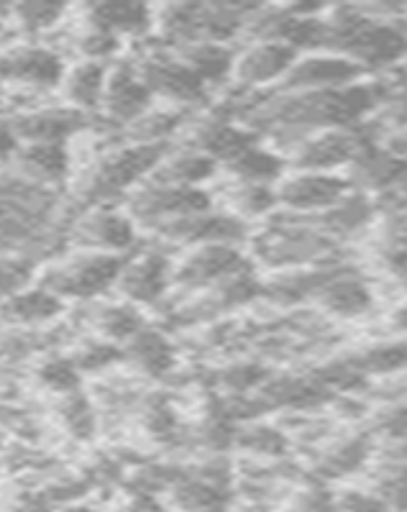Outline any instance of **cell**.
Instances as JSON below:
<instances>
[{
    "label": "cell",
    "mask_w": 407,
    "mask_h": 512,
    "mask_svg": "<svg viewBox=\"0 0 407 512\" xmlns=\"http://www.w3.org/2000/svg\"><path fill=\"white\" fill-rule=\"evenodd\" d=\"M121 359V349H116L113 344H90L80 354L72 356V361H75V367L80 372H103V369L113 367Z\"/></svg>",
    "instance_id": "cell-31"
},
{
    "label": "cell",
    "mask_w": 407,
    "mask_h": 512,
    "mask_svg": "<svg viewBox=\"0 0 407 512\" xmlns=\"http://www.w3.org/2000/svg\"><path fill=\"white\" fill-rule=\"evenodd\" d=\"M18 149H21V141L13 131V123H0V164L13 162Z\"/></svg>",
    "instance_id": "cell-35"
},
{
    "label": "cell",
    "mask_w": 407,
    "mask_h": 512,
    "mask_svg": "<svg viewBox=\"0 0 407 512\" xmlns=\"http://www.w3.org/2000/svg\"><path fill=\"white\" fill-rule=\"evenodd\" d=\"M126 259L113 254H100V251H82L67 262L57 264L44 274V285L59 300L64 297H77V300H90L111 287L118 285L121 269Z\"/></svg>",
    "instance_id": "cell-2"
},
{
    "label": "cell",
    "mask_w": 407,
    "mask_h": 512,
    "mask_svg": "<svg viewBox=\"0 0 407 512\" xmlns=\"http://www.w3.org/2000/svg\"><path fill=\"white\" fill-rule=\"evenodd\" d=\"M364 67L338 54H313L297 59L282 80L285 93H315V90L349 88L364 77Z\"/></svg>",
    "instance_id": "cell-7"
},
{
    "label": "cell",
    "mask_w": 407,
    "mask_h": 512,
    "mask_svg": "<svg viewBox=\"0 0 407 512\" xmlns=\"http://www.w3.org/2000/svg\"><path fill=\"white\" fill-rule=\"evenodd\" d=\"M126 359L152 377H162L175 367V351L167 338L159 331H149L146 326L126 344Z\"/></svg>",
    "instance_id": "cell-21"
},
{
    "label": "cell",
    "mask_w": 407,
    "mask_h": 512,
    "mask_svg": "<svg viewBox=\"0 0 407 512\" xmlns=\"http://www.w3.org/2000/svg\"><path fill=\"white\" fill-rule=\"evenodd\" d=\"M62 418L67 431L75 438H90L95 431V410L88 400L77 392H70L62 405Z\"/></svg>",
    "instance_id": "cell-29"
},
{
    "label": "cell",
    "mask_w": 407,
    "mask_h": 512,
    "mask_svg": "<svg viewBox=\"0 0 407 512\" xmlns=\"http://www.w3.org/2000/svg\"><path fill=\"white\" fill-rule=\"evenodd\" d=\"M85 123V113L72 108H39V111L24 113L13 123L21 144H67Z\"/></svg>",
    "instance_id": "cell-14"
},
{
    "label": "cell",
    "mask_w": 407,
    "mask_h": 512,
    "mask_svg": "<svg viewBox=\"0 0 407 512\" xmlns=\"http://www.w3.org/2000/svg\"><path fill=\"white\" fill-rule=\"evenodd\" d=\"M67 144H21L13 164H18L21 180L34 187H52L70 175Z\"/></svg>",
    "instance_id": "cell-15"
},
{
    "label": "cell",
    "mask_w": 407,
    "mask_h": 512,
    "mask_svg": "<svg viewBox=\"0 0 407 512\" xmlns=\"http://www.w3.org/2000/svg\"><path fill=\"white\" fill-rule=\"evenodd\" d=\"M384 118L392 121L395 131L407 128V88L402 93H397L395 98L384 100Z\"/></svg>",
    "instance_id": "cell-34"
},
{
    "label": "cell",
    "mask_w": 407,
    "mask_h": 512,
    "mask_svg": "<svg viewBox=\"0 0 407 512\" xmlns=\"http://www.w3.org/2000/svg\"><path fill=\"white\" fill-rule=\"evenodd\" d=\"M34 277V259L31 256H6L0 259V297L18 295L29 287Z\"/></svg>",
    "instance_id": "cell-28"
},
{
    "label": "cell",
    "mask_w": 407,
    "mask_h": 512,
    "mask_svg": "<svg viewBox=\"0 0 407 512\" xmlns=\"http://www.w3.org/2000/svg\"><path fill=\"white\" fill-rule=\"evenodd\" d=\"M351 192V182L323 172H297L277 187V203L295 216H318L333 208Z\"/></svg>",
    "instance_id": "cell-5"
},
{
    "label": "cell",
    "mask_w": 407,
    "mask_h": 512,
    "mask_svg": "<svg viewBox=\"0 0 407 512\" xmlns=\"http://www.w3.org/2000/svg\"><path fill=\"white\" fill-rule=\"evenodd\" d=\"M108 72L111 70L100 62H80L64 72L62 90L72 111L88 113L103 105Z\"/></svg>",
    "instance_id": "cell-17"
},
{
    "label": "cell",
    "mask_w": 407,
    "mask_h": 512,
    "mask_svg": "<svg viewBox=\"0 0 407 512\" xmlns=\"http://www.w3.org/2000/svg\"><path fill=\"white\" fill-rule=\"evenodd\" d=\"M372 454V436L369 433H354L349 438H338L331 446L323 448L315 461L313 472L320 479H344L361 472Z\"/></svg>",
    "instance_id": "cell-16"
},
{
    "label": "cell",
    "mask_w": 407,
    "mask_h": 512,
    "mask_svg": "<svg viewBox=\"0 0 407 512\" xmlns=\"http://www.w3.org/2000/svg\"><path fill=\"white\" fill-rule=\"evenodd\" d=\"M367 144H372V139L364 136V128H331V131H320V134L308 136L292 146L290 159L297 172L331 175L333 169L349 167Z\"/></svg>",
    "instance_id": "cell-3"
},
{
    "label": "cell",
    "mask_w": 407,
    "mask_h": 512,
    "mask_svg": "<svg viewBox=\"0 0 407 512\" xmlns=\"http://www.w3.org/2000/svg\"><path fill=\"white\" fill-rule=\"evenodd\" d=\"M392 323H395V326H397V331H405L407 333V305H405V308L397 310L395 315H392Z\"/></svg>",
    "instance_id": "cell-39"
},
{
    "label": "cell",
    "mask_w": 407,
    "mask_h": 512,
    "mask_svg": "<svg viewBox=\"0 0 407 512\" xmlns=\"http://www.w3.org/2000/svg\"><path fill=\"white\" fill-rule=\"evenodd\" d=\"M88 24L108 31L116 39L141 36L152 29V8L139 6V3H100L88 11Z\"/></svg>",
    "instance_id": "cell-19"
},
{
    "label": "cell",
    "mask_w": 407,
    "mask_h": 512,
    "mask_svg": "<svg viewBox=\"0 0 407 512\" xmlns=\"http://www.w3.org/2000/svg\"><path fill=\"white\" fill-rule=\"evenodd\" d=\"M295 62L297 52L282 41H256L233 59L231 77L241 88H262L274 80H285Z\"/></svg>",
    "instance_id": "cell-10"
},
{
    "label": "cell",
    "mask_w": 407,
    "mask_h": 512,
    "mask_svg": "<svg viewBox=\"0 0 407 512\" xmlns=\"http://www.w3.org/2000/svg\"><path fill=\"white\" fill-rule=\"evenodd\" d=\"M349 361L364 377L369 374H392L407 369V344H379L349 356Z\"/></svg>",
    "instance_id": "cell-26"
},
{
    "label": "cell",
    "mask_w": 407,
    "mask_h": 512,
    "mask_svg": "<svg viewBox=\"0 0 407 512\" xmlns=\"http://www.w3.org/2000/svg\"><path fill=\"white\" fill-rule=\"evenodd\" d=\"M390 461H400V464H407V438H402V441L392 443Z\"/></svg>",
    "instance_id": "cell-38"
},
{
    "label": "cell",
    "mask_w": 407,
    "mask_h": 512,
    "mask_svg": "<svg viewBox=\"0 0 407 512\" xmlns=\"http://www.w3.org/2000/svg\"><path fill=\"white\" fill-rule=\"evenodd\" d=\"M233 443L249 454L262 456V459H282L290 448V438L285 431L264 423H249L244 428H236V441Z\"/></svg>",
    "instance_id": "cell-24"
},
{
    "label": "cell",
    "mask_w": 407,
    "mask_h": 512,
    "mask_svg": "<svg viewBox=\"0 0 407 512\" xmlns=\"http://www.w3.org/2000/svg\"><path fill=\"white\" fill-rule=\"evenodd\" d=\"M172 282V264L162 251H141L139 256L123 262L118 285L131 305H154L162 300Z\"/></svg>",
    "instance_id": "cell-9"
},
{
    "label": "cell",
    "mask_w": 407,
    "mask_h": 512,
    "mask_svg": "<svg viewBox=\"0 0 407 512\" xmlns=\"http://www.w3.org/2000/svg\"><path fill=\"white\" fill-rule=\"evenodd\" d=\"M226 167L236 182L272 185V182L280 180L282 172H285V159L277 152H272V149H264V146L254 144L249 146L246 152H241L236 159H231Z\"/></svg>",
    "instance_id": "cell-22"
},
{
    "label": "cell",
    "mask_w": 407,
    "mask_h": 512,
    "mask_svg": "<svg viewBox=\"0 0 407 512\" xmlns=\"http://www.w3.org/2000/svg\"><path fill=\"white\" fill-rule=\"evenodd\" d=\"M228 203L233 205V213L239 221L249 218L269 216L277 205V190L272 185H251V182H236L233 190L228 192Z\"/></svg>",
    "instance_id": "cell-25"
},
{
    "label": "cell",
    "mask_w": 407,
    "mask_h": 512,
    "mask_svg": "<svg viewBox=\"0 0 407 512\" xmlns=\"http://www.w3.org/2000/svg\"><path fill=\"white\" fill-rule=\"evenodd\" d=\"M384 149L392 154V157L402 159L407 164V128H400V131H392L384 141Z\"/></svg>",
    "instance_id": "cell-36"
},
{
    "label": "cell",
    "mask_w": 407,
    "mask_h": 512,
    "mask_svg": "<svg viewBox=\"0 0 407 512\" xmlns=\"http://www.w3.org/2000/svg\"><path fill=\"white\" fill-rule=\"evenodd\" d=\"M136 72L146 82L149 93L154 98H162L167 103H172V108L195 105L200 100H205V95H208V85L182 59L169 57V54H149L136 67Z\"/></svg>",
    "instance_id": "cell-4"
},
{
    "label": "cell",
    "mask_w": 407,
    "mask_h": 512,
    "mask_svg": "<svg viewBox=\"0 0 407 512\" xmlns=\"http://www.w3.org/2000/svg\"><path fill=\"white\" fill-rule=\"evenodd\" d=\"M216 175V162L205 157L198 149H182L175 154H164L159 167L154 169L152 180L172 187H203Z\"/></svg>",
    "instance_id": "cell-18"
},
{
    "label": "cell",
    "mask_w": 407,
    "mask_h": 512,
    "mask_svg": "<svg viewBox=\"0 0 407 512\" xmlns=\"http://www.w3.org/2000/svg\"><path fill=\"white\" fill-rule=\"evenodd\" d=\"M39 379L47 384L49 390L70 395V392L77 390V384H80V369L75 367V361L72 359L57 356V359H49L47 364L39 369Z\"/></svg>",
    "instance_id": "cell-30"
},
{
    "label": "cell",
    "mask_w": 407,
    "mask_h": 512,
    "mask_svg": "<svg viewBox=\"0 0 407 512\" xmlns=\"http://www.w3.org/2000/svg\"><path fill=\"white\" fill-rule=\"evenodd\" d=\"M75 236L82 249L118 256L136 244V223L131 221L128 213L95 205L90 213L80 218V223L75 226Z\"/></svg>",
    "instance_id": "cell-8"
},
{
    "label": "cell",
    "mask_w": 407,
    "mask_h": 512,
    "mask_svg": "<svg viewBox=\"0 0 407 512\" xmlns=\"http://www.w3.org/2000/svg\"><path fill=\"white\" fill-rule=\"evenodd\" d=\"M244 272H249V262L239 246L208 244L195 246L172 274V280L180 282L185 290H198V287H218Z\"/></svg>",
    "instance_id": "cell-6"
},
{
    "label": "cell",
    "mask_w": 407,
    "mask_h": 512,
    "mask_svg": "<svg viewBox=\"0 0 407 512\" xmlns=\"http://www.w3.org/2000/svg\"><path fill=\"white\" fill-rule=\"evenodd\" d=\"M390 200L395 203L392 208L407 210V172L400 177V182H397V185L390 190Z\"/></svg>",
    "instance_id": "cell-37"
},
{
    "label": "cell",
    "mask_w": 407,
    "mask_h": 512,
    "mask_svg": "<svg viewBox=\"0 0 407 512\" xmlns=\"http://www.w3.org/2000/svg\"><path fill=\"white\" fill-rule=\"evenodd\" d=\"M313 300H318L328 313L338 315V318H359V315L369 313L374 305L372 290H369L367 282L341 267L328 274Z\"/></svg>",
    "instance_id": "cell-13"
},
{
    "label": "cell",
    "mask_w": 407,
    "mask_h": 512,
    "mask_svg": "<svg viewBox=\"0 0 407 512\" xmlns=\"http://www.w3.org/2000/svg\"><path fill=\"white\" fill-rule=\"evenodd\" d=\"M249 239L254 254L277 269L328 267V259L336 254V241L318 231L308 216L274 218L262 233Z\"/></svg>",
    "instance_id": "cell-1"
},
{
    "label": "cell",
    "mask_w": 407,
    "mask_h": 512,
    "mask_svg": "<svg viewBox=\"0 0 407 512\" xmlns=\"http://www.w3.org/2000/svg\"><path fill=\"white\" fill-rule=\"evenodd\" d=\"M95 326L103 333V338H111V341H131L136 333L144 328V318H141L139 308L131 303L121 305H108L98 313L95 318Z\"/></svg>",
    "instance_id": "cell-27"
},
{
    "label": "cell",
    "mask_w": 407,
    "mask_h": 512,
    "mask_svg": "<svg viewBox=\"0 0 407 512\" xmlns=\"http://www.w3.org/2000/svg\"><path fill=\"white\" fill-rule=\"evenodd\" d=\"M13 13H16L24 29L44 31L49 29V26L57 24L59 16L64 13V8L52 6V3H24V6L13 8Z\"/></svg>",
    "instance_id": "cell-32"
},
{
    "label": "cell",
    "mask_w": 407,
    "mask_h": 512,
    "mask_svg": "<svg viewBox=\"0 0 407 512\" xmlns=\"http://www.w3.org/2000/svg\"><path fill=\"white\" fill-rule=\"evenodd\" d=\"M382 267L392 282L407 290V249H384Z\"/></svg>",
    "instance_id": "cell-33"
},
{
    "label": "cell",
    "mask_w": 407,
    "mask_h": 512,
    "mask_svg": "<svg viewBox=\"0 0 407 512\" xmlns=\"http://www.w3.org/2000/svg\"><path fill=\"white\" fill-rule=\"evenodd\" d=\"M3 318L16 326H41L62 313V300L47 287H26L24 292L3 300Z\"/></svg>",
    "instance_id": "cell-20"
},
{
    "label": "cell",
    "mask_w": 407,
    "mask_h": 512,
    "mask_svg": "<svg viewBox=\"0 0 407 512\" xmlns=\"http://www.w3.org/2000/svg\"><path fill=\"white\" fill-rule=\"evenodd\" d=\"M182 62L190 67L205 85H221L231 77L233 72V52L226 44H216V41H200L185 47L182 52Z\"/></svg>",
    "instance_id": "cell-23"
},
{
    "label": "cell",
    "mask_w": 407,
    "mask_h": 512,
    "mask_svg": "<svg viewBox=\"0 0 407 512\" xmlns=\"http://www.w3.org/2000/svg\"><path fill=\"white\" fill-rule=\"evenodd\" d=\"M0 448H3V436H0Z\"/></svg>",
    "instance_id": "cell-40"
},
{
    "label": "cell",
    "mask_w": 407,
    "mask_h": 512,
    "mask_svg": "<svg viewBox=\"0 0 407 512\" xmlns=\"http://www.w3.org/2000/svg\"><path fill=\"white\" fill-rule=\"evenodd\" d=\"M154 95L149 93L146 82L136 72V67L118 64L108 72V85H105L103 108L105 116L111 118L116 126H131L136 118L152 111Z\"/></svg>",
    "instance_id": "cell-11"
},
{
    "label": "cell",
    "mask_w": 407,
    "mask_h": 512,
    "mask_svg": "<svg viewBox=\"0 0 407 512\" xmlns=\"http://www.w3.org/2000/svg\"><path fill=\"white\" fill-rule=\"evenodd\" d=\"M64 64L57 52L47 47H29L18 49L0 59V77L16 80L29 88H57L62 85Z\"/></svg>",
    "instance_id": "cell-12"
}]
</instances>
